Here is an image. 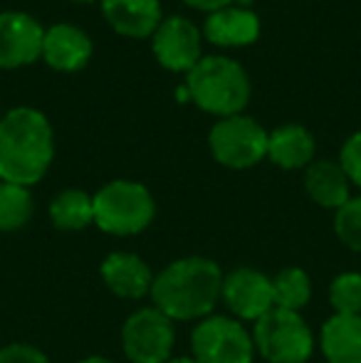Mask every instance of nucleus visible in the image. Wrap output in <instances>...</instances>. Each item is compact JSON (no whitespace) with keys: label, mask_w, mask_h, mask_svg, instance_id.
<instances>
[{"label":"nucleus","mask_w":361,"mask_h":363,"mask_svg":"<svg viewBox=\"0 0 361 363\" xmlns=\"http://www.w3.org/2000/svg\"><path fill=\"white\" fill-rule=\"evenodd\" d=\"M334 233H337L339 242H344L354 252H361V196L349 198L334 213Z\"/></svg>","instance_id":"nucleus-23"},{"label":"nucleus","mask_w":361,"mask_h":363,"mask_svg":"<svg viewBox=\"0 0 361 363\" xmlns=\"http://www.w3.org/2000/svg\"><path fill=\"white\" fill-rule=\"evenodd\" d=\"M45 28L23 10L0 13V69H20L43 57Z\"/></svg>","instance_id":"nucleus-11"},{"label":"nucleus","mask_w":361,"mask_h":363,"mask_svg":"<svg viewBox=\"0 0 361 363\" xmlns=\"http://www.w3.org/2000/svg\"><path fill=\"white\" fill-rule=\"evenodd\" d=\"M91 198H94V225L106 235L129 238L154 223V196L149 188L136 181H109Z\"/></svg>","instance_id":"nucleus-4"},{"label":"nucleus","mask_w":361,"mask_h":363,"mask_svg":"<svg viewBox=\"0 0 361 363\" xmlns=\"http://www.w3.org/2000/svg\"><path fill=\"white\" fill-rule=\"evenodd\" d=\"M314 153H317L314 136L299 124L277 126L267 136V158L284 171L307 168L314 161Z\"/></svg>","instance_id":"nucleus-16"},{"label":"nucleus","mask_w":361,"mask_h":363,"mask_svg":"<svg viewBox=\"0 0 361 363\" xmlns=\"http://www.w3.org/2000/svg\"><path fill=\"white\" fill-rule=\"evenodd\" d=\"M274 289V309L299 311L312 299V282L309 274L299 267H287L272 279Z\"/></svg>","instance_id":"nucleus-21"},{"label":"nucleus","mask_w":361,"mask_h":363,"mask_svg":"<svg viewBox=\"0 0 361 363\" xmlns=\"http://www.w3.org/2000/svg\"><path fill=\"white\" fill-rule=\"evenodd\" d=\"M221 299L235 314L238 321H257L274 309L272 279L252 267L233 269L231 274L223 277Z\"/></svg>","instance_id":"nucleus-10"},{"label":"nucleus","mask_w":361,"mask_h":363,"mask_svg":"<svg viewBox=\"0 0 361 363\" xmlns=\"http://www.w3.org/2000/svg\"><path fill=\"white\" fill-rule=\"evenodd\" d=\"M0 363H50L48 356L33 344H8L0 349Z\"/></svg>","instance_id":"nucleus-25"},{"label":"nucleus","mask_w":361,"mask_h":363,"mask_svg":"<svg viewBox=\"0 0 361 363\" xmlns=\"http://www.w3.org/2000/svg\"><path fill=\"white\" fill-rule=\"evenodd\" d=\"M267 136L270 131L262 129L252 116L235 114L216 121L208 134V146L221 166L245 171L267 158Z\"/></svg>","instance_id":"nucleus-6"},{"label":"nucleus","mask_w":361,"mask_h":363,"mask_svg":"<svg viewBox=\"0 0 361 363\" xmlns=\"http://www.w3.org/2000/svg\"><path fill=\"white\" fill-rule=\"evenodd\" d=\"M104 284L121 299H141L151 294L154 274L149 264L134 252H111L99 267Z\"/></svg>","instance_id":"nucleus-15"},{"label":"nucleus","mask_w":361,"mask_h":363,"mask_svg":"<svg viewBox=\"0 0 361 363\" xmlns=\"http://www.w3.org/2000/svg\"><path fill=\"white\" fill-rule=\"evenodd\" d=\"M203 35L216 48H248L260 38V18L250 8L228 5L208 15L203 23Z\"/></svg>","instance_id":"nucleus-14"},{"label":"nucleus","mask_w":361,"mask_h":363,"mask_svg":"<svg viewBox=\"0 0 361 363\" xmlns=\"http://www.w3.org/2000/svg\"><path fill=\"white\" fill-rule=\"evenodd\" d=\"M223 277L213 259L181 257L154 277L151 299L171 321L206 319L221 301Z\"/></svg>","instance_id":"nucleus-2"},{"label":"nucleus","mask_w":361,"mask_h":363,"mask_svg":"<svg viewBox=\"0 0 361 363\" xmlns=\"http://www.w3.org/2000/svg\"><path fill=\"white\" fill-rule=\"evenodd\" d=\"M151 50L156 62L169 72L188 74L203 60L201 30L183 15L164 18L151 35Z\"/></svg>","instance_id":"nucleus-9"},{"label":"nucleus","mask_w":361,"mask_h":363,"mask_svg":"<svg viewBox=\"0 0 361 363\" xmlns=\"http://www.w3.org/2000/svg\"><path fill=\"white\" fill-rule=\"evenodd\" d=\"M55 158V131L35 106H15L0 116V181L35 186Z\"/></svg>","instance_id":"nucleus-1"},{"label":"nucleus","mask_w":361,"mask_h":363,"mask_svg":"<svg viewBox=\"0 0 361 363\" xmlns=\"http://www.w3.org/2000/svg\"><path fill=\"white\" fill-rule=\"evenodd\" d=\"M174 341V321L156 306L134 311L121 326V346L131 363H169Z\"/></svg>","instance_id":"nucleus-8"},{"label":"nucleus","mask_w":361,"mask_h":363,"mask_svg":"<svg viewBox=\"0 0 361 363\" xmlns=\"http://www.w3.org/2000/svg\"><path fill=\"white\" fill-rule=\"evenodd\" d=\"M35 203L30 188L0 181V233H15L33 218Z\"/></svg>","instance_id":"nucleus-20"},{"label":"nucleus","mask_w":361,"mask_h":363,"mask_svg":"<svg viewBox=\"0 0 361 363\" xmlns=\"http://www.w3.org/2000/svg\"><path fill=\"white\" fill-rule=\"evenodd\" d=\"M319 346L327 363H361V314H334L327 319Z\"/></svg>","instance_id":"nucleus-18"},{"label":"nucleus","mask_w":361,"mask_h":363,"mask_svg":"<svg viewBox=\"0 0 361 363\" xmlns=\"http://www.w3.org/2000/svg\"><path fill=\"white\" fill-rule=\"evenodd\" d=\"M50 220L57 230H84L94 225V198L87 191L67 188L50 203Z\"/></svg>","instance_id":"nucleus-19"},{"label":"nucleus","mask_w":361,"mask_h":363,"mask_svg":"<svg viewBox=\"0 0 361 363\" xmlns=\"http://www.w3.org/2000/svg\"><path fill=\"white\" fill-rule=\"evenodd\" d=\"M255 351L267 363H307L314 354V336L299 311L272 309L255 321Z\"/></svg>","instance_id":"nucleus-5"},{"label":"nucleus","mask_w":361,"mask_h":363,"mask_svg":"<svg viewBox=\"0 0 361 363\" xmlns=\"http://www.w3.org/2000/svg\"><path fill=\"white\" fill-rule=\"evenodd\" d=\"M349 178L334 161H312L304 173V191L317 206L337 213L349 201Z\"/></svg>","instance_id":"nucleus-17"},{"label":"nucleus","mask_w":361,"mask_h":363,"mask_svg":"<svg viewBox=\"0 0 361 363\" xmlns=\"http://www.w3.org/2000/svg\"><path fill=\"white\" fill-rule=\"evenodd\" d=\"M188 101L218 119L243 114L250 101V79L240 62L226 55H208L186 74Z\"/></svg>","instance_id":"nucleus-3"},{"label":"nucleus","mask_w":361,"mask_h":363,"mask_svg":"<svg viewBox=\"0 0 361 363\" xmlns=\"http://www.w3.org/2000/svg\"><path fill=\"white\" fill-rule=\"evenodd\" d=\"M329 301L334 306V314H361V274L344 272L339 277H334L332 287H329Z\"/></svg>","instance_id":"nucleus-22"},{"label":"nucleus","mask_w":361,"mask_h":363,"mask_svg":"<svg viewBox=\"0 0 361 363\" xmlns=\"http://www.w3.org/2000/svg\"><path fill=\"white\" fill-rule=\"evenodd\" d=\"M72 3H79V5H89V3H99V0H72Z\"/></svg>","instance_id":"nucleus-29"},{"label":"nucleus","mask_w":361,"mask_h":363,"mask_svg":"<svg viewBox=\"0 0 361 363\" xmlns=\"http://www.w3.org/2000/svg\"><path fill=\"white\" fill-rule=\"evenodd\" d=\"M91 50H94V45H91L89 35L77 25L57 23L45 30L43 60L55 72L72 74L84 69L91 57Z\"/></svg>","instance_id":"nucleus-12"},{"label":"nucleus","mask_w":361,"mask_h":363,"mask_svg":"<svg viewBox=\"0 0 361 363\" xmlns=\"http://www.w3.org/2000/svg\"><path fill=\"white\" fill-rule=\"evenodd\" d=\"M0 116H3V114H0Z\"/></svg>","instance_id":"nucleus-30"},{"label":"nucleus","mask_w":361,"mask_h":363,"mask_svg":"<svg viewBox=\"0 0 361 363\" xmlns=\"http://www.w3.org/2000/svg\"><path fill=\"white\" fill-rule=\"evenodd\" d=\"M339 166L344 168L349 183L361 188V131L344 141L342 153H339Z\"/></svg>","instance_id":"nucleus-24"},{"label":"nucleus","mask_w":361,"mask_h":363,"mask_svg":"<svg viewBox=\"0 0 361 363\" xmlns=\"http://www.w3.org/2000/svg\"><path fill=\"white\" fill-rule=\"evenodd\" d=\"M169 363H198L193 356H181V359H171Z\"/></svg>","instance_id":"nucleus-28"},{"label":"nucleus","mask_w":361,"mask_h":363,"mask_svg":"<svg viewBox=\"0 0 361 363\" xmlns=\"http://www.w3.org/2000/svg\"><path fill=\"white\" fill-rule=\"evenodd\" d=\"M79 363H114L111 359H104V356H89V359L79 361Z\"/></svg>","instance_id":"nucleus-27"},{"label":"nucleus","mask_w":361,"mask_h":363,"mask_svg":"<svg viewBox=\"0 0 361 363\" xmlns=\"http://www.w3.org/2000/svg\"><path fill=\"white\" fill-rule=\"evenodd\" d=\"M181 3H186L188 8L193 10H203V13H216V10L221 8H228V5H240V8H250L252 0H181Z\"/></svg>","instance_id":"nucleus-26"},{"label":"nucleus","mask_w":361,"mask_h":363,"mask_svg":"<svg viewBox=\"0 0 361 363\" xmlns=\"http://www.w3.org/2000/svg\"><path fill=\"white\" fill-rule=\"evenodd\" d=\"M101 15L116 35L144 40L161 25V0H99Z\"/></svg>","instance_id":"nucleus-13"},{"label":"nucleus","mask_w":361,"mask_h":363,"mask_svg":"<svg viewBox=\"0 0 361 363\" xmlns=\"http://www.w3.org/2000/svg\"><path fill=\"white\" fill-rule=\"evenodd\" d=\"M193 359L198 363H252V334L233 316H206L191 336Z\"/></svg>","instance_id":"nucleus-7"}]
</instances>
